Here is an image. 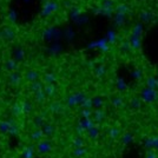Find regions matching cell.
I'll return each instance as SVG.
<instances>
[{"label": "cell", "mask_w": 158, "mask_h": 158, "mask_svg": "<svg viewBox=\"0 0 158 158\" xmlns=\"http://www.w3.org/2000/svg\"><path fill=\"white\" fill-rule=\"evenodd\" d=\"M73 153H74V156H76V157H80V156L85 155L86 150L85 149H83V148H77V149L73 151Z\"/></svg>", "instance_id": "cell-19"}, {"label": "cell", "mask_w": 158, "mask_h": 158, "mask_svg": "<svg viewBox=\"0 0 158 158\" xmlns=\"http://www.w3.org/2000/svg\"><path fill=\"white\" fill-rule=\"evenodd\" d=\"M43 89H44V84H43V81H40V80L33 81V83H31V84H30V86H28V90H30L31 92H33V93L38 92V91L43 90Z\"/></svg>", "instance_id": "cell-7"}, {"label": "cell", "mask_w": 158, "mask_h": 158, "mask_svg": "<svg viewBox=\"0 0 158 158\" xmlns=\"http://www.w3.org/2000/svg\"><path fill=\"white\" fill-rule=\"evenodd\" d=\"M5 69H6L8 72H13L18 70V61L14 59V58H10L5 61Z\"/></svg>", "instance_id": "cell-5"}, {"label": "cell", "mask_w": 158, "mask_h": 158, "mask_svg": "<svg viewBox=\"0 0 158 158\" xmlns=\"http://www.w3.org/2000/svg\"><path fill=\"white\" fill-rule=\"evenodd\" d=\"M43 90H44V92L46 93L47 97H52L56 93V86L53 85V84H46V85L44 86Z\"/></svg>", "instance_id": "cell-11"}, {"label": "cell", "mask_w": 158, "mask_h": 158, "mask_svg": "<svg viewBox=\"0 0 158 158\" xmlns=\"http://www.w3.org/2000/svg\"><path fill=\"white\" fill-rule=\"evenodd\" d=\"M32 1H33V0H23V2H25L26 5H30V4L32 2Z\"/></svg>", "instance_id": "cell-23"}, {"label": "cell", "mask_w": 158, "mask_h": 158, "mask_svg": "<svg viewBox=\"0 0 158 158\" xmlns=\"http://www.w3.org/2000/svg\"><path fill=\"white\" fill-rule=\"evenodd\" d=\"M46 93L44 92V90H40L38 92L34 93V100L37 102V103H39V104H43V103H45V100H46Z\"/></svg>", "instance_id": "cell-9"}, {"label": "cell", "mask_w": 158, "mask_h": 158, "mask_svg": "<svg viewBox=\"0 0 158 158\" xmlns=\"http://www.w3.org/2000/svg\"><path fill=\"white\" fill-rule=\"evenodd\" d=\"M73 145L76 148H83L84 146V140L80 138V137H77V138H74V140H73Z\"/></svg>", "instance_id": "cell-18"}, {"label": "cell", "mask_w": 158, "mask_h": 158, "mask_svg": "<svg viewBox=\"0 0 158 158\" xmlns=\"http://www.w3.org/2000/svg\"><path fill=\"white\" fill-rule=\"evenodd\" d=\"M41 130H43L45 136H51V135L54 133V126H53L52 124H46V123H45L44 126L41 127Z\"/></svg>", "instance_id": "cell-13"}, {"label": "cell", "mask_w": 158, "mask_h": 158, "mask_svg": "<svg viewBox=\"0 0 158 158\" xmlns=\"http://www.w3.org/2000/svg\"><path fill=\"white\" fill-rule=\"evenodd\" d=\"M15 37H17V32L12 27L5 26L0 30V38H2L6 41H12V40L15 39Z\"/></svg>", "instance_id": "cell-2"}, {"label": "cell", "mask_w": 158, "mask_h": 158, "mask_svg": "<svg viewBox=\"0 0 158 158\" xmlns=\"http://www.w3.org/2000/svg\"><path fill=\"white\" fill-rule=\"evenodd\" d=\"M89 133H90V137H91V138H96V137L98 136V130L92 126L91 129H89Z\"/></svg>", "instance_id": "cell-21"}, {"label": "cell", "mask_w": 158, "mask_h": 158, "mask_svg": "<svg viewBox=\"0 0 158 158\" xmlns=\"http://www.w3.org/2000/svg\"><path fill=\"white\" fill-rule=\"evenodd\" d=\"M94 116H96V119H97L98 122H100V120H103V119H104V112L98 110V111L94 112Z\"/></svg>", "instance_id": "cell-22"}, {"label": "cell", "mask_w": 158, "mask_h": 158, "mask_svg": "<svg viewBox=\"0 0 158 158\" xmlns=\"http://www.w3.org/2000/svg\"><path fill=\"white\" fill-rule=\"evenodd\" d=\"M10 129H11V124H10L8 120H1L0 122V131L2 133H8Z\"/></svg>", "instance_id": "cell-15"}, {"label": "cell", "mask_w": 158, "mask_h": 158, "mask_svg": "<svg viewBox=\"0 0 158 158\" xmlns=\"http://www.w3.org/2000/svg\"><path fill=\"white\" fill-rule=\"evenodd\" d=\"M11 112H12V114L13 116H20L21 113H23V110H21V104L20 103H14L12 107H11Z\"/></svg>", "instance_id": "cell-14"}, {"label": "cell", "mask_w": 158, "mask_h": 158, "mask_svg": "<svg viewBox=\"0 0 158 158\" xmlns=\"http://www.w3.org/2000/svg\"><path fill=\"white\" fill-rule=\"evenodd\" d=\"M44 136H45V135H44L43 130H41V129H37V130H34V131L31 133L30 138L32 139V140H34V142H39V140H41V138H43Z\"/></svg>", "instance_id": "cell-8"}, {"label": "cell", "mask_w": 158, "mask_h": 158, "mask_svg": "<svg viewBox=\"0 0 158 158\" xmlns=\"http://www.w3.org/2000/svg\"><path fill=\"white\" fill-rule=\"evenodd\" d=\"M34 156H35V150L32 145L24 148V150L21 151V155H20L21 158H34Z\"/></svg>", "instance_id": "cell-6"}, {"label": "cell", "mask_w": 158, "mask_h": 158, "mask_svg": "<svg viewBox=\"0 0 158 158\" xmlns=\"http://www.w3.org/2000/svg\"><path fill=\"white\" fill-rule=\"evenodd\" d=\"M52 143L46 139H41L39 142H37V152L40 155H46L52 150Z\"/></svg>", "instance_id": "cell-1"}, {"label": "cell", "mask_w": 158, "mask_h": 158, "mask_svg": "<svg viewBox=\"0 0 158 158\" xmlns=\"http://www.w3.org/2000/svg\"><path fill=\"white\" fill-rule=\"evenodd\" d=\"M21 104V110H23V113L24 114H28L30 112L32 111V104L28 102V100H24L20 103Z\"/></svg>", "instance_id": "cell-10"}, {"label": "cell", "mask_w": 158, "mask_h": 158, "mask_svg": "<svg viewBox=\"0 0 158 158\" xmlns=\"http://www.w3.org/2000/svg\"><path fill=\"white\" fill-rule=\"evenodd\" d=\"M21 79H23L21 74L17 71L10 72V74H8V83L12 86H19L20 83H21Z\"/></svg>", "instance_id": "cell-3"}, {"label": "cell", "mask_w": 158, "mask_h": 158, "mask_svg": "<svg viewBox=\"0 0 158 158\" xmlns=\"http://www.w3.org/2000/svg\"><path fill=\"white\" fill-rule=\"evenodd\" d=\"M44 81H45L46 84H53V83L56 81V76H54L53 73H46V74L44 76Z\"/></svg>", "instance_id": "cell-17"}, {"label": "cell", "mask_w": 158, "mask_h": 158, "mask_svg": "<svg viewBox=\"0 0 158 158\" xmlns=\"http://www.w3.org/2000/svg\"><path fill=\"white\" fill-rule=\"evenodd\" d=\"M118 135H119V131H118V129H111L110 131H109V136L111 137V138H117L118 137Z\"/></svg>", "instance_id": "cell-20"}, {"label": "cell", "mask_w": 158, "mask_h": 158, "mask_svg": "<svg viewBox=\"0 0 158 158\" xmlns=\"http://www.w3.org/2000/svg\"><path fill=\"white\" fill-rule=\"evenodd\" d=\"M33 124H34V126L37 129L43 127L44 124H45V117H43V116H35L34 119H33Z\"/></svg>", "instance_id": "cell-12"}, {"label": "cell", "mask_w": 158, "mask_h": 158, "mask_svg": "<svg viewBox=\"0 0 158 158\" xmlns=\"http://www.w3.org/2000/svg\"><path fill=\"white\" fill-rule=\"evenodd\" d=\"M25 79H26L28 83L37 81V80H39V72L31 69V70L26 71V73H25Z\"/></svg>", "instance_id": "cell-4"}, {"label": "cell", "mask_w": 158, "mask_h": 158, "mask_svg": "<svg viewBox=\"0 0 158 158\" xmlns=\"http://www.w3.org/2000/svg\"><path fill=\"white\" fill-rule=\"evenodd\" d=\"M63 106H61V104L60 103H58V102H56V103H52L51 105H50V111L54 112V113H59L63 109H61Z\"/></svg>", "instance_id": "cell-16"}, {"label": "cell", "mask_w": 158, "mask_h": 158, "mask_svg": "<svg viewBox=\"0 0 158 158\" xmlns=\"http://www.w3.org/2000/svg\"><path fill=\"white\" fill-rule=\"evenodd\" d=\"M0 85H1V83H0Z\"/></svg>", "instance_id": "cell-24"}]
</instances>
